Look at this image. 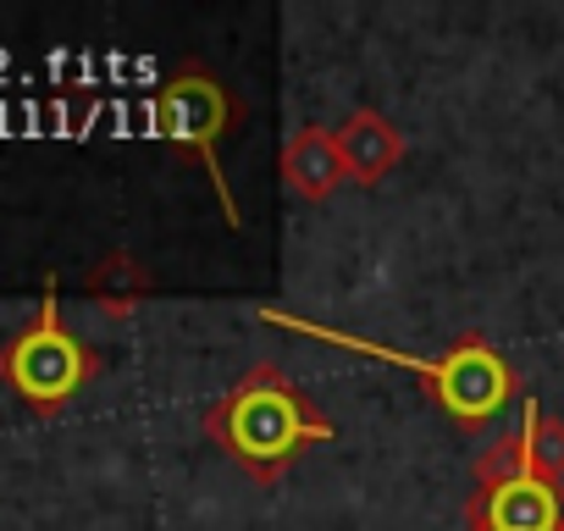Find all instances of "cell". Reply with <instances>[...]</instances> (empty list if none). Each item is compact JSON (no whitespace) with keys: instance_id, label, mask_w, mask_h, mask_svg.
I'll return each mask as SVG.
<instances>
[{"instance_id":"1","label":"cell","mask_w":564,"mask_h":531,"mask_svg":"<svg viewBox=\"0 0 564 531\" xmlns=\"http://www.w3.org/2000/svg\"><path fill=\"white\" fill-rule=\"evenodd\" d=\"M333 432H338L333 415H327L289 371H282L276 360L249 366V371L205 410V437H210L227 459H238V470L254 476L260 487L282 481V476H289V465H294L305 448L327 443Z\"/></svg>"},{"instance_id":"2","label":"cell","mask_w":564,"mask_h":531,"mask_svg":"<svg viewBox=\"0 0 564 531\" xmlns=\"http://www.w3.org/2000/svg\"><path fill=\"white\" fill-rule=\"evenodd\" d=\"M260 322H265V327H282V333H300V338H316V344H333V349L371 355V360H382V366H404V371H415V377H421V393H426V399H432L459 432H470V437H481V432H487V426L520 399V377H514V366H509L481 333H465V338H454L437 360H426V355L388 349V344L360 338V333H338V327L305 322V316L276 311V305H265Z\"/></svg>"},{"instance_id":"3","label":"cell","mask_w":564,"mask_h":531,"mask_svg":"<svg viewBox=\"0 0 564 531\" xmlns=\"http://www.w3.org/2000/svg\"><path fill=\"white\" fill-rule=\"evenodd\" d=\"M238 122H243V100H238L221 78H210L205 67H183V73L166 78V84L155 89V100H150V133L166 139L172 150L205 161L227 227H243V210H238V199H232V188H227V172H221V139H227Z\"/></svg>"},{"instance_id":"4","label":"cell","mask_w":564,"mask_h":531,"mask_svg":"<svg viewBox=\"0 0 564 531\" xmlns=\"http://www.w3.org/2000/svg\"><path fill=\"white\" fill-rule=\"evenodd\" d=\"M465 520L470 531H564V481L481 454Z\"/></svg>"},{"instance_id":"5","label":"cell","mask_w":564,"mask_h":531,"mask_svg":"<svg viewBox=\"0 0 564 531\" xmlns=\"http://www.w3.org/2000/svg\"><path fill=\"white\" fill-rule=\"evenodd\" d=\"M89 371H95V355H89V344H78V338L62 327V316H56V289H51L40 322L12 344L7 377H12V388H18L29 404L56 410V404H67V399L89 382Z\"/></svg>"},{"instance_id":"6","label":"cell","mask_w":564,"mask_h":531,"mask_svg":"<svg viewBox=\"0 0 564 531\" xmlns=\"http://www.w3.org/2000/svg\"><path fill=\"white\" fill-rule=\"evenodd\" d=\"M338 155H344V166H349V177H355L360 188H377V183L404 161V133H399L382 111L360 106V111H349V122L338 128Z\"/></svg>"},{"instance_id":"7","label":"cell","mask_w":564,"mask_h":531,"mask_svg":"<svg viewBox=\"0 0 564 531\" xmlns=\"http://www.w3.org/2000/svg\"><path fill=\"white\" fill-rule=\"evenodd\" d=\"M282 177H289V188L300 194V199H327L344 177H349V166H344V155H338V133L333 128H322V122H305L289 144H282Z\"/></svg>"},{"instance_id":"8","label":"cell","mask_w":564,"mask_h":531,"mask_svg":"<svg viewBox=\"0 0 564 531\" xmlns=\"http://www.w3.org/2000/svg\"><path fill=\"white\" fill-rule=\"evenodd\" d=\"M487 459L498 465H520V470H542V476H558L564 481V421H547L542 404L525 393V415L509 437H498L487 448Z\"/></svg>"}]
</instances>
